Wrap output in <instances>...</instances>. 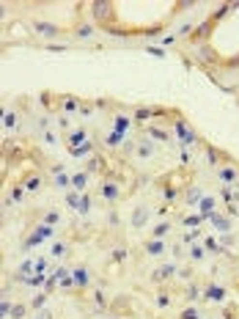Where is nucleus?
Listing matches in <instances>:
<instances>
[{
  "mask_svg": "<svg viewBox=\"0 0 239 319\" xmlns=\"http://www.w3.org/2000/svg\"><path fill=\"white\" fill-rule=\"evenodd\" d=\"M91 17H94V22H99V25H107V22L116 17V6H113L110 0H94V3H91Z\"/></svg>",
  "mask_w": 239,
  "mask_h": 319,
  "instance_id": "f257e3e1",
  "label": "nucleus"
},
{
  "mask_svg": "<svg viewBox=\"0 0 239 319\" xmlns=\"http://www.w3.org/2000/svg\"><path fill=\"white\" fill-rule=\"evenodd\" d=\"M149 218H151V209H149L146 204H140V207H135V212H132V228H135V231H140V228H146V223H149Z\"/></svg>",
  "mask_w": 239,
  "mask_h": 319,
  "instance_id": "f03ea898",
  "label": "nucleus"
},
{
  "mask_svg": "<svg viewBox=\"0 0 239 319\" xmlns=\"http://www.w3.org/2000/svg\"><path fill=\"white\" fill-rule=\"evenodd\" d=\"M33 31L39 36H44V39H55V36L60 33L58 25H52V22H42V19H36V22H33Z\"/></svg>",
  "mask_w": 239,
  "mask_h": 319,
  "instance_id": "7ed1b4c3",
  "label": "nucleus"
},
{
  "mask_svg": "<svg viewBox=\"0 0 239 319\" xmlns=\"http://www.w3.org/2000/svg\"><path fill=\"white\" fill-rule=\"evenodd\" d=\"M173 124H176V135H179V141L184 143V146H193V143L198 141L195 132H193V129H190V127L184 124V121H173Z\"/></svg>",
  "mask_w": 239,
  "mask_h": 319,
  "instance_id": "20e7f679",
  "label": "nucleus"
},
{
  "mask_svg": "<svg viewBox=\"0 0 239 319\" xmlns=\"http://www.w3.org/2000/svg\"><path fill=\"white\" fill-rule=\"evenodd\" d=\"M154 151H157V146H154L151 138H146V141H140V143L135 146V154H137L140 160H151V157H154Z\"/></svg>",
  "mask_w": 239,
  "mask_h": 319,
  "instance_id": "39448f33",
  "label": "nucleus"
},
{
  "mask_svg": "<svg viewBox=\"0 0 239 319\" xmlns=\"http://www.w3.org/2000/svg\"><path fill=\"white\" fill-rule=\"evenodd\" d=\"M66 143H69V151H72V149H80L83 143H88L86 129H75V132H69V135H66Z\"/></svg>",
  "mask_w": 239,
  "mask_h": 319,
  "instance_id": "423d86ee",
  "label": "nucleus"
},
{
  "mask_svg": "<svg viewBox=\"0 0 239 319\" xmlns=\"http://www.w3.org/2000/svg\"><path fill=\"white\" fill-rule=\"evenodd\" d=\"M173 272H176V264H163V267H157V270L151 272V281H154V284H160V281H168Z\"/></svg>",
  "mask_w": 239,
  "mask_h": 319,
  "instance_id": "0eeeda50",
  "label": "nucleus"
},
{
  "mask_svg": "<svg viewBox=\"0 0 239 319\" xmlns=\"http://www.w3.org/2000/svg\"><path fill=\"white\" fill-rule=\"evenodd\" d=\"M72 33H75V39H91L96 31H94V25H91V22H80V25H75V31H72Z\"/></svg>",
  "mask_w": 239,
  "mask_h": 319,
  "instance_id": "6e6552de",
  "label": "nucleus"
},
{
  "mask_svg": "<svg viewBox=\"0 0 239 319\" xmlns=\"http://www.w3.org/2000/svg\"><path fill=\"white\" fill-rule=\"evenodd\" d=\"M165 251H168V248H165L163 239H149V242H146V253H149V256H163Z\"/></svg>",
  "mask_w": 239,
  "mask_h": 319,
  "instance_id": "1a4fd4ad",
  "label": "nucleus"
},
{
  "mask_svg": "<svg viewBox=\"0 0 239 319\" xmlns=\"http://www.w3.org/2000/svg\"><path fill=\"white\" fill-rule=\"evenodd\" d=\"M102 195L107 198V201H119L121 190H119V185H116V182H105V185H102Z\"/></svg>",
  "mask_w": 239,
  "mask_h": 319,
  "instance_id": "9d476101",
  "label": "nucleus"
},
{
  "mask_svg": "<svg viewBox=\"0 0 239 319\" xmlns=\"http://www.w3.org/2000/svg\"><path fill=\"white\" fill-rule=\"evenodd\" d=\"M72 281H75V286H88L91 275H88L86 267H77V270H72Z\"/></svg>",
  "mask_w": 239,
  "mask_h": 319,
  "instance_id": "9b49d317",
  "label": "nucleus"
},
{
  "mask_svg": "<svg viewBox=\"0 0 239 319\" xmlns=\"http://www.w3.org/2000/svg\"><path fill=\"white\" fill-rule=\"evenodd\" d=\"M198 209H201V218H212L214 215V198H209V195H204L201 201H198Z\"/></svg>",
  "mask_w": 239,
  "mask_h": 319,
  "instance_id": "f8f14e48",
  "label": "nucleus"
},
{
  "mask_svg": "<svg viewBox=\"0 0 239 319\" xmlns=\"http://www.w3.org/2000/svg\"><path fill=\"white\" fill-rule=\"evenodd\" d=\"M217 174H220V179L225 182V185H237V179H239L237 168H231V165H228V168H220Z\"/></svg>",
  "mask_w": 239,
  "mask_h": 319,
  "instance_id": "ddd939ff",
  "label": "nucleus"
},
{
  "mask_svg": "<svg viewBox=\"0 0 239 319\" xmlns=\"http://www.w3.org/2000/svg\"><path fill=\"white\" fill-rule=\"evenodd\" d=\"M88 176H91V174H86V171H83V174H72V187H75V190H86Z\"/></svg>",
  "mask_w": 239,
  "mask_h": 319,
  "instance_id": "4468645a",
  "label": "nucleus"
},
{
  "mask_svg": "<svg viewBox=\"0 0 239 319\" xmlns=\"http://www.w3.org/2000/svg\"><path fill=\"white\" fill-rule=\"evenodd\" d=\"M168 231H171V223H168V220H163V223H157V226H154L151 239H163V237L168 234Z\"/></svg>",
  "mask_w": 239,
  "mask_h": 319,
  "instance_id": "2eb2a0df",
  "label": "nucleus"
},
{
  "mask_svg": "<svg viewBox=\"0 0 239 319\" xmlns=\"http://www.w3.org/2000/svg\"><path fill=\"white\" fill-rule=\"evenodd\" d=\"M102 165H105V160L99 157V154H94V157L88 160V165H86V174H94V171H102Z\"/></svg>",
  "mask_w": 239,
  "mask_h": 319,
  "instance_id": "dca6fc26",
  "label": "nucleus"
},
{
  "mask_svg": "<svg viewBox=\"0 0 239 319\" xmlns=\"http://www.w3.org/2000/svg\"><path fill=\"white\" fill-rule=\"evenodd\" d=\"M17 113H14V110H9V113H3V127H6V129H17Z\"/></svg>",
  "mask_w": 239,
  "mask_h": 319,
  "instance_id": "f3484780",
  "label": "nucleus"
},
{
  "mask_svg": "<svg viewBox=\"0 0 239 319\" xmlns=\"http://www.w3.org/2000/svg\"><path fill=\"white\" fill-rule=\"evenodd\" d=\"M201 198H204V195H201V187H190V193L184 195V204H198Z\"/></svg>",
  "mask_w": 239,
  "mask_h": 319,
  "instance_id": "a211bd4d",
  "label": "nucleus"
},
{
  "mask_svg": "<svg viewBox=\"0 0 239 319\" xmlns=\"http://www.w3.org/2000/svg\"><path fill=\"white\" fill-rule=\"evenodd\" d=\"M212 25H214V22H212V19H209V22H204V25H198V28H195V39H198V42H201V39H206V36H209V31H212Z\"/></svg>",
  "mask_w": 239,
  "mask_h": 319,
  "instance_id": "6ab92c4d",
  "label": "nucleus"
},
{
  "mask_svg": "<svg viewBox=\"0 0 239 319\" xmlns=\"http://www.w3.org/2000/svg\"><path fill=\"white\" fill-rule=\"evenodd\" d=\"M66 204L72 207V209L80 212V207H83V198H80V195H77V190H75V193H66Z\"/></svg>",
  "mask_w": 239,
  "mask_h": 319,
  "instance_id": "aec40b11",
  "label": "nucleus"
},
{
  "mask_svg": "<svg viewBox=\"0 0 239 319\" xmlns=\"http://www.w3.org/2000/svg\"><path fill=\"white\" fill-rule=\"evenodd\" d=\"M50 256H55V259H63V256H66V245H63V242H52Z\"/></svg>",
  "mask_w": 239,
  "mask_h": 319,
  "instance_id": "412c9836",
  "label": "nucleus"
},
{
  "mask_svg": "<svg viewBox=\"0 0 239 319\" xmlns=\"http://www.w3.org/2000/svg\"><path fill=\"white\" fill-rule=\"evenodd\" d=\"M52 185L58 187V190H66V187L72 185V176H66V174H58V176H55V182H52Z\"/></svg>",
  "mask_w": 239,
  "mask_h": 319,
  "instance_id": "4be33fe9",
  "label": "nucleus"
},
{
  "mask_svg": "<svg viewBox=\"0 0 239 319\" xmlns=\"http://www.w3.org/2000/svg\"><path fill=\"white\" fill-rule=\"evenodd\" d=\"M91 151H94V143H83L80 149H72V157H86Z\"/></svg>",
  "mask_w": 239,
  "mask_h": 319,
  "instance_id": "5701e85b",
  "label": "nucleus"
},
{
  "mask_svg": "<svg viewBox=\"0 0 239 319\" xmlns=\"http://www.w3.org/2000/svg\"><path fill=\"white\" fill-rule=\"evenodd\" d=\"M39 187H42V176H30V179L25 182V190H28V193H36Z\"/></svg>",
  "mask_w": 239,
  "mask_h": 319,
  "instance_id": "b1692460",
  "label": "nucleus"
},
{
  "mask_svg": "<svg viewBox=\"0 0 239 319\" xmlns=\"http://www.w3.org/2000/svg\"><path fill=\"white\" fill-rule=\"evenodd\" d=\"M47 297H50V294H47V292H42V294H36V297H33V303H30V308H36V311H42V308H44V303H47Z\"/></svg>",
  "mask_w": 239,
  "mask_h": 319,
  "instance_id": "393cba45",
  "label": "nucleus"
},
{
  "mask_svg": "<svg viewBox=\"0 0 239 319\" xmlns=\"http://www.w3.org/2000/svg\"><path fill=\"white\" fill-rule=\"evenodd\" d=\"M25 314H28V305L17 303V305H14V311H11V319H25Z\"/></svg>",
  "mask_w": 239,
  "mask_h": 319,
  "instance_id": "a878e982",
  "label": "nucleus"
},
{
  "mask_svg": "<svg viewBox=\"0 0 239 319\" xmlns=\"http://www.w3.org/2000/svg\"><path fill=\"white\" fill-rule=\"evenodd\" d=\"M212 220H214V226L220 228V231H231V223L225 218H220V215H212Z\"/></svg>",
  "mask_w": 239,
  "mask_h": 319,
  "instance_id": "bb28decb",
  "label": "nucleus"
},
{
  "mask_svg": "<svg viewBox=\"0 0 239 319\" xmlns=\"http://www.w3.org/2000/svg\"><path fill=\"white\" fill-rule=\"evenodd\" d=\"M63 110H66V113H75V110H80V102L66 96V99H63Z\"/></svg>",
  "mask_w": 239,
  "mask_h": 319,
  "instance_id": "cd10ccee",
  "label": "nucleus"
},
{
  "mask_svg": "<svg viewBox=\"0 0 239 319\" xmlns=\"http://www.w3.org/2000/svg\"><path fill=\"white\" fill-rule=\"evenodd\" d=\"M36 234L42 237V239H50V237H52V226H47V223H42V226L36 228Z\"/></svg>",
  "mask_w": 239,
  "mask_h": 319,
  "instance_id": "c85d7f7f",
  "label": "nucleus"
},
{
  "mask_svg": "<svg viewBox=\"0 0 239 319\" xmlns=\"http://www.w3.org/2000/svg\"><path fill=\"white\" fill-rule=\"evenodd\" d=\"M220 297H223V289H217V286L206 289V300H220Z\"/></svg>",
  "mask_w": 239,
  "mask_h": 319,
  "instance_id": "c756f323",
  "label": "nucleus"
},
{
  "mask_svg": "<svg viewBox=\"0 0 239 319\" xmlns=\"http://www.w3.org/2000/svg\"><path fill=\"white\" fill-rule=\"evenodd\" d=\"M66 275H69V270H66V267H58V270H52V272H50L52 281H63Z\"/></svg>",
  "mask_w": 239,
  "mask_h": 319,
  "instance_id": "7c9ffc66",
  "label": "nucleus"
},
{
  "mask_svg": "<svg viewBox=\"0 0 239 319\" xmlns=\"http://www.w3.org/2000/svg\"><path fill=\"white\" fill-rule=\"evenodd\" d=\"M231 9H234V6H220V9H217V11L212 14V22H217V19H223V17H225V14L231 11Z\"/></svg>",
  "mask_w": 239,
  "mask_h": 319,
  "instance_id": "2f4dec72",
  "label": "nucleus"
},
{
  "mask_svg": "<svg viewBox=\"0 0 239 319\" xmlns=\"http://www.w3.org/2000/svg\"><path fill=\"white\" fill-rule=\"evenodd\" d=\"M157 305H160V308H168V305H171V294L160 292V294H157Z\"/></svg>",
  "mask_w": 239,
  "mask_h": 319,
  "instance_id": "473e14b6",
  "label": "nucleus"
},
{
  "mask_svg": "<svg viewBox=\"0 0 239 319\" xmlns=\"http://www.w3.org/2000/svg\"><path fill=\"white\" fill-rule=\"evenodd\" d=\"M127 124H129L127 116H116V132H124V129H127Z\"/></svg>",
  "mask_w": 239,
  "mask_h": 319,
  "instance_id": "72a5a7b5",
  "label": "nucleus"
},
{
  "mask_svg": "<svg viewBox=\"0 0 239 319\" xmlns=\"http://www.w3.org/2000/svg\"><path fill=\"white\" fill-rule=\"evenodd\" d=\"M11 311H14V305H11V303L6 300V297H3V303H0V317H9Z\"/></svg>",
  "mask_w": 239,
  "mask_h": 319,
  "instance_id": "f704fd0d",
  "label": "nucleus"
},
{
  "mask_svg": "<svg viewBox=\"0 0 239 319\" xmlns=\"http://www.w3.org/2000/svg\"><path fill=\"white\" fill-rule=\"evenodd\" d=\"M149 116H154V110H149V108H140V110L135 113V121H146Z\"/></svg>",
  "mask_w": 239,
  "mask_h": 319,
  "instance_id": "c9c22d12",
  "label": "nucleus"
},
{
  "mask_svg": "<svg viewBox=\"0 0 239 319\" xmlns=\"http://www.w3.org/2000/svg\"><path fill=\"white\" fill-rule=\"evenodd\" d=\"M58 220H60V215H58V212H47V215H44V223H47V226H55Z\"/></svg>",
  "mask_w": 239,
  "mask_h": 319,
  "instance_id": "e433bc0d",
  "label": "nucleus"
},
{
  "mask_svg": "<svg viewBox=\"0 0 239 319\" xmlns=\"http://www.w3.org/2000/svg\"><path fill=\"white\" fill-rule=\"evenodd\" d=\"M149 135H151V141H165V138H168V135H165L163 129H157V127H151V129H149Z\"/></svg>",
  "mask_w": 239,
  "mask_h": 319,
  "instance_id": "4c0bfd02",
  "label": "nucleus"
},
{
  "mask_svg": "<svg viewBox=\"0 0 239 319\" xmlns=\"http://www.w3.org/2000/svg\"><path fill=\"white\" fill-rule=\"evenodd\" d=\"M198 61H212V50L209 47H198Z\"/></svg>",
  "mask_w": 239,
  "mask_h": 319,
  "instance_id": "58836bf2",
  "label": "nucleus"
},
{
  "mask_svg": "<svg viewBox=\"0 0 239 319\" xmlns=\"http://www.w3.org/2000/svg\"><path fill=\"white\" fill-rule=\"evenodd\" d=\"M127 259V248H116L113 251V261H124Z\"/></svg>",
  "mask_w": 239,
  "mask_h": 319,
  "instance_id": "ea45409f",
  "label": "nucleus"
},
{
  "mask_svg": "<svg viewBox=\"0 0 239 319\" xmlns=\"http://www.w3.org/2000/svg\"><path fill=\"white\" fill-rule=\"evenodd\" d=\"M121 138H124V132H113L110 138H107V146H119Z\"/></svg>",
  "mask_w": 239,
  "mask_h": 319,
  "instance_id": "a19ab883",
  "label": "nucleus"
},
{
  "mask_svg": "<svg viewBox=\"0 0 239 319\" xmlns=\"http://www.w3.org/2000/svg\"><path fill=\"white\" fill-rule=\"evenodd\" d=\"M44 141L50 143V146H58V135H55V132H50V129H47V132H44Z\"/></svg>",
  "mask_w": 239,
  "mask_h": 319,
  "instance_id": "79ce46f5",
  "label": "nucleus"
},
{
  "mask_svg": "<svg viewBox=\"0 0 239 319\" xmlns=\"http://www.w3.org/2000/svg\"><path fill=\"white\" fill-rule=\"evenodd\" d=\"M190 256H193L195 261H201V259H204V248H198V245H195V248L190 251Z\"/></svg>",
  "mask_w": 239,
  "mask_h": 319,
  "instance_id": "37998d69",
  "label": "nucleus"
},
{
  "mask_svg": "<svg viewBox=\"0 0 239 319\" xmlns=\"http://www.w3.org/2000/svg\"><path fill=\"white\" fill-rule=\"evenodd\" d=\"M181 319H198V311H195V308H187V311H181Z\"/></svg>",
  "mask_w": 239,
  "mask_h": 319,
  "instance_id": "c03bdc74",
  "label": "nucleus"
},
{
  "mask_svg": "<svg viewBox=\"0 0 239 319\" xmlns=\"http://www.w3.org/2000/svg\"><path fill=\"white\" fill-rule=\"evenodd\" d=\"M206 157H209V162H212V165H217V151H214L212 146L206 149Z\"/></svg>",
  "mask_w": 239,
  "mask_h": 319,
  "instance_id": "a18cd8bd",
  "label": "nucleus"
},
{
  "mask_svg": "<svg viewBox=\"0 0 239 319\" xmlns=\"http://www.w3.org/2000/svg\"><path fill=\"white\" fill-rule=\"evenodd\" d=\"M36 319H52V311L50 308H42L39 314H36Z\"/></svg>",
  "mask_w": 239,
  "mask_h": 319,
  "instance_id": "49530a36",
  "label": "nucleus"
},
{
  "mask_svg": "<svg viewBox=\"0 0 239 319\" xmlns=\"http://www.w3.org/2000/svg\"><path fill=\"white\" fill-rule=\"evenodd\" d=\"M184 223H187V226H198L201 218H198V215H190V218H184Z\"/></svg>",
  "mask_w": 239,
  "mask_h": 319,
  "instance_id": "de8ad7c7",
  "label": "nucleus"
},
{
  "mask_svg": "<svg viewBox=\"0 0 239 319\" xmlns=\"http://www.w3.org/2000/svg\"><path fill=\"white\" fill-rule=\"evenodd\" d=\"M187 300H198V286H190L187 289Z\"/></svg>",
  "mask_w": 239,
  "mask_h": 319,
  "instance_id": "09e8293b",
  "label": "nucleus"
},
{
  "mask_svg": "<svg viewBox=\"0 0 239 319\" xmlns=\"http://www.w3.org/2000/svg\"><path fill=\"white\" fill-rule=\"evenodd\" d=\"M165 198L173 201V198H176V187H165Z\"/></svg>",
  "mask_w": 239,
  "mask_h": 319,
  "instance_id": "8fccbe9b",
  "label": "nucleus"
},
{
  "mask_svg": "<svg viewBox=\"0 0 239 319\" xmlns=\"http://www.w3.org/2000/svg\"><path fill=\"white\" fill-rule=\"evenodd\" d=\"M149 52H151L154 58H163L165 55V50H160V47H149Z\"/></svg>",
  "mask_w": 239,
  "mask_h": 319,
  "instance_id": "3c124183",
  "label": "nucleus"
},
{
  "mask_svg": "<svg viewBox=\"0 0 239 319\" xmlns=\"http://www.w3.org/2000/svg\"><path fill=\"white\" fill-rule=\"evenodd\" d=\"M88 209H91V198H88V195H86V198H83V207H80V212H83V215H86Z\"/></svg>",
  "mask_w": 239,
  "mask_h": 319,
  "instance_id": "603ef678",
  "label": "nucleus"
},
{
  "mask_svg": "<svg viewBox=\"0 0 239 319\" xmlns=\"http://www.w3.org/2000/svg\"><path fill=\"white\" fill-rule=\"evenodd\" d=\"M223 198H225V201H234V198H237V195L231 193L228 187H223Z\"/></svg>",
  "mask_w": 239,
  "mask_h": 319,
  "instance_id": "864d4df0",
  "label": "nucleus"
},
{
  "mask_svg": "<svg viewBox=\"0 0 239 319\" xmlns=\"http://www.w3.org/2000/svg\"><path fill=\"white\" fill-rule=\"evenodd\" d=\"M96 305H99V308L105 305V294L102 292H96Z\"/></svg>",
  "mask_w": 239,
  "mask_h": 319,
  "instance_id": "5fc2aeb1",
  "label": "nucleus"
},
{
  "mask_svg": "<svg viewBox=\"0 0 239 319\" xmlns=\"http://www.w3.org/2000/svg\"><path fill=\"white\" fill-rule=\"evenodd\" d=\"M107 319H119V317H107Z\"/></svg>",
  "mask_w": 239,
  "mask_h": 319,
  "instance_id": "6e6d98bb",
  "label": "nucleus"
}]
</instances>
